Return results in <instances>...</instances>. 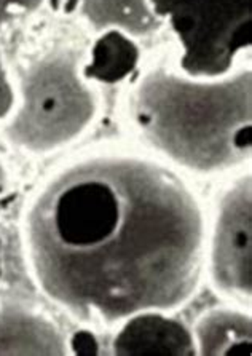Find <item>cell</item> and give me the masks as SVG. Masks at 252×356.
<instances>
[{"mask_svg":"<svg viewBox=\"0 0 252 356\" xmlns=\"http://www.w3.org/2000/svg\"><path fill=\"white\" fill-rule=\"evenodd\" d=\"M16 102L15 82L10 77V72L5 66L3 56L0 53V123H3L12 114Z\"/></svg>","mask_w":252,"mask_h":356,"instance_id":"7c38bea8","label":"cell"},{"mask_svg":"<svg viewBox=\"0 0 252 356\" xmlns=\"http://www.w3.org/2000/svg\"><path fill=\"white\" fill-rule=\"evenodd\" d=\"M67 347L71 348L72 355H78V356L99 355L98 337L94 336V332L88 331V329H80V331L74 332L71 339H69Z\"/></svg>","mask_w":252,"mask_h":356,"instance_id":"4fadbf2b","label":"cell"},{"mask_svg":"<svg viewBox=\"0 0 252 356\" xmlns=\"http://www.w3.org/2000/svg\"><path fill=\"white\" fill-rule=\"evenodd\" d=\"M251 69L192 79L165 66L136 86L133 118L142 138L179 166L217 172L251 157Z\"/></svg>","mask_w":252,"mask_h":356,"instance_id":"7a4b0ae2","label":"cell"},{"mask_svg":"<svg viewBox=\"0 0 252 356\" xmlns=\"http://www.w3.org/2000/svg\"><path fill=\"white\" fill-rule=\"evenodd\" d=\"M3 275V262H2V246H0V280H2Z\"/></svg>","mask_w":252,"mask_h":356,"instance_id":"9a60e30c","label":"cell"},{"mask_svg":"<svg viewBox=\"0 0 252 356\" xmlns=\"http://www.w3.org/2000/svg\"><path fill=\"white\" fill-rule=\"evenodd\" d=\"M48 3V0H0V32L21 18L35 15Z\"/></svg>","mask_w":252,"mask_h":356,"instance_id":"8fae6325","label":"cell"},{"mask_svg":"<svg viewBox=\"0 0 252 356\" xmlns=\"http://www.w3.org/2000/svg\"><path fill=\"white\" fill-rule=\"evenodd\" d=\"M141 63V48L133 37L119 29H106L90 48L82 64L87 82L117 85L126 80Z\"/></svg>","mask_w":252,"mask_h":356,"instance_id":"ba28073f","label":"cell"},{"mask_svg":"<svg viewBox=\"0 0 252 356\" xmlns=\"http://www.w3.org/2000/svg\"><path fill=\"white\" fill-rule=\"evenodd\" d=\"M112 350L119 356H193L196 343L184 323L150 310L126 318Z\"/></svg>","mask_w":252,"mask_h":356,"instance_id":"8992f818","label":"cell"},{"mask_svg":"<svg viewBox=\"0 0 252 356\" xmlns=\"http://www.w3.org/2000/svg\"><path fill=\"white\" fill-rule=\"evenodd\" d=\"M67 341L48 318L26 307L0 309V355H66Z\"/></svg>","mask_w":252,"mask_h":356,"instance_id":"52a82bcc","label":"cell"},{"mask_svg":"<svg viewBox=\"0 0 252 356\" xmlns=\"http://www.w3.org/2000/svg\"><path fill=\"white\" fill-rule=\"evenodd\" d=\"M180 45L179 69L192 79H222L252 45V0H149Z\"/></svg>","mask_w":252,"mask_h":356,"instance_id":"277c9868","label":"cell"},{"mask_svg":"<svg viewBox=\"0 0 252 356\" xmlns=\"http://www.w3.org/2000/svg\"><path fill=\"white\" fill-rule=\"evenodd\" d=\"M91 21L104 23L106 29L130 32L146 31L155 19L149 0H80ZM158 19V18H157ZM104 29V31H106Z\"/></svg>","mask_w":252,"mask_h":356,"instance_id":"30bf717a","label":"cell"},{"mask_svg":"<svg viewBox=\"0 0 252 356\" xmlns=\"http://www.w3.org/2000/svg\"><path fill=\"white\" fill-rule=\"evenodd\" d=\"M8 186H10L8 168H7V165L3 163V160L0 159V198H2L5 193L8 192Z\"/></svg>","mask_w":252,"mask_h":356,"instance_id":"5bb4252c","label":"cell"},{"mask_svg":"<svg viewBox=\"0 0 252 356\" xmlns=\"http://www.w3.org/2000/svg\"><path fill=\"white\" fill-rule=\"evenodd\" d=\"M71 50H55L21 74L5 138L32 154H48L75 141L93 122L98 101Z\"/></svg>","mask_w":252,"mask_h":356,"instance_id":"3957f363","label":"cell"},{"mask_svg":"<svg viewBox=\"0 0 252 356\" xmlns=\"http://www.w3.org/2000/svg\"><path fill=\"white\" fill-rule=\"evenodd\" d=\"M251 316L244 312L216 309L208 312L195 326L196 355L251 356Z\"/></svg>","mask_w":252,"mask_h":356,"instance_id":"9c48e42d","label":"cell"},{"mask_svg":"<svg viewBox=\"0 0 252 356\" xmlns=\"http://www.w3.org/2000/svg\"><path fill=\"white\" fill-rule=\"evenodd\" d=\"M251 176L224 193L211 240V275L228 298L251 300Z\"/></svg>","mask_w":252,"mask_h":356,"instance_id":"5b68a950","label":"cell"},{"mask_svg":"<svg viewBox=\"0 0 252 356\" xmlns=\"http://www.w3.org/2000/svg\"><path fill=\"white\" fill-rule=\"evenodd\" d=\"M26 262L78 320L171 312L200 283L203 209L178 172L136 155H96L55 172L26 207Z\"/></svg>","mask_w":252,"mask_h":356,"instance_id":"6da1fadb","label":"cell"}]
</instances>
